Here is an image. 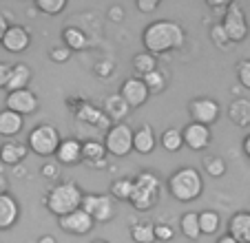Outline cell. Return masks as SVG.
Here are the masks:
<instances>
[{
	"label": "cell",
	"mask_w": 250,
	"mask_h": 243,
	"mask_svg": "<svg viewBox=\"0 0 250 243\" xmlns=\"http://www.w3.org/2000/svg\"><path fill=\"white\" fill-rule=\"evenodd\" d=\"M186 40V31L180 22L173 20H155L151 22L144 31H142V44L144 51L151 56H160V53H168L180 49Z\"/></svg>",
	"instance_id": "6da1fadb"
},
{
	"label": "cell",
	"mask_w": 250,
	"mask_h": 243,
	"mask_svg": "<svg viewBox=\"0 0 250 243\" xmlns=\"http://www.w3.org/2000/svg\"><path fill=\"white\" fill-rule=\"evenodd\" d=\"M82 197L84 192L80 190L76 182H60L56 186H51L47 190V197H44V208L51 212L53 217H64L69 212L78 210L82 206Z\"/></svg>",
	"instance_id": "7a4b0ae2"
},
{
	"label": "cell",
	"mask_w": 250,
	"mask_h": 243,
	"mask_svg": "<svg viewBox=\"0 0 250 243\" xmlns=\"http://www.w3.org/2000/svg\"><path fill=\"white\" fill-rule=\"evenodd\" d=\"M166 186H168V192H170L173 199L188 203V201H195V199L202 197L204 177L197 168H193V166H184V168L175 170V173L170 175Z\"/></svg>",
	"instance_id": "3957f363"
},
{
	"label": "cell",
	"mask_w": 250,
	"mask_h": 243,
	"mask_svg": "<svg viewBox=\"0 0 250 243\" xmlns=\"http://www.w3.org/2000/svg\"><path fill=\"white\" fill-rule=\"evenodd\" d=\"M160 192H162L160 177H155L153 173L144 170V173H140L135 179H133V195H131V201H128V203H131L135 210L146 212V210H151V208L157 206Z\"/></svg>",
	"instance_id": "277c9868"
},
{
	"label": "cell",
	"mask_w": 250,
	"mask_h": 243,
	"mask_svg": "<svg viewBox=\"0 0 250 243\" xmlns=\"http://www.w3.org/2000/svg\"><path fill=\"white\" fill-rule=\"evenodd\" d=\"M60 142H62V137L56 126H51V124H38L36 128H31V133H29L24 144H27V148L31 150V153L38 155V157H53L58 146H60Z\"/></svg>",
	"instance_id": "5b68a950"
},
{
	"label": "cell",
	"mask_w": 250,
	"mask_h": 243,
	"mask_svg": "<svg viewBox=\"0 0 250 243\" xmlns=\"http://www.w3.org/2000/svg\"><path fill=\"white\" fill-rule=\"evenodd\" d=\"M102 144L106 148V155L111 157H126L128 153H133V128L126 122L111 124L104 133Z\"/></svg>",
	"instance_id": "8992f818"
},
{
	"label": "cell",
	"mask_w": 250,
	"mask_h": 243,
	"mask_svg": "<svg viewBox=\"0 0 250 243\" xmlns=\"http://www.w3.org/2000/svg\"><path fill=\"white\" fill-rule=\"evenodd\" d=\"M219 24H222V29L226 31L228 40H230L232 44L244 42L246 38H248V31H250L248 18H246V11L241 9V5H237V2H230V5L226 7Z\"/></svg>",
	"instance_id": "52a82bcc"
},
{
	"label": "cell",
	"mask_w": 250,
	"mask_h": 243,
	"mask_svg": "<svg viewBox=\"0 0 250 243\" xmlns=\"http://www.w3.org/2000/svg\"><path fill=\"white\" fill-rule=\"evenodd\" d=\"M82 210L93 219V223H109L115 219V201L109 195H84L82 197Z\"/></svg>",
	"instance_id": "ba28073f"
},
{
	"label": "cell",
	"mask_w": 250,
	"mask_h": 243,
	"mask_svg": "<svg viewBox=\"0 0 250 243\" xmlns=\"http://www.w3.org/2000/svg\"><path fill=\"white\" fill-rule=\"evenodd\" d=\"M188 113L193 124H202V126H210L219 120V102L212 98H195L188 102Z\"/></svg>",
	"instance_id": "9c48e42d"
},
{
	"label": "cell",
	"mask_w": 250,
	"mask_h": 243,
	"mask_svg": "<svg viewBox=\"0 0 250 243\" xmlns=\"http://www.w3.org/2000/svg\"><path fill=\"white\" fill-rule=\"evenodd\" d=\"M5 108H9V111L18 113L20 117H24V115H31V113L38 111V108H40V100H38V95L33 93L31 89L11 91V93H7Z\"/></svg>",
	"instance_id": "30bf717a"
},
{
	"label": "cell",
	"mask_w": 250,
	"mask_h": 243,
	"mask_svg": "<svg viewBox=\"0 0 250 243\" xmlns=\"http://www.w3.org/2000/svg\"><path fill=\"white\" fill-rule=\"evenodd\" d=\"M118 95L128 104L131 111L133 108H140L142 104H146V100L151 98V93H148V89L144 86L142 78H126L122 82V86H120Z\"/></svg>",
	"instance_id": "8fae6325"
},
{
	"label": "cell",
	"mask_w": 250,
	"mask_h": 243,
	"mask_svg": "<svg viewBox=\"0 0 250 243\" xmlns=\"http://www.w3.org/2000/svg\"><path fill=\"white\" fill-rule=\"evenodd\" d=\"M58 225H60V230H64L66 234H76V237H82V234H89L91 230H93V219H91L89 215H86L82 208H78V210L69 212V215L60 217L58 219Z\"/></svg>",
	"instance_id": "7c38bea8"
},
{
	"label": "cell",
	"mask_w": 250,
	"mask_h": 243,
	"mask_svg": "<svg viewBox=\"0 0 250 243\" xmlns=\"http://www.w3.org/2000/svg\"><path fill=\"white\" fill-rule=\"evenodd\" d=\"M182 137H184V146H188L195 153H202V150H206L210 146L212 133H210V126H202V124H193L190 122L188 126L182 131Z\"/></svg>",
	"instance_id": "4fadbf2b"
},
{
	"label": "cell",
	"mask_w": 250,
	"mask_h": 243,
	"mask_svg": "<svg viewBox=\"0 0 250 243\" xmlns=\"http://www.w3.org/2000/svg\"><path fill=\"white\" fill-rule=\"evenodd\" d=\"M0 44L9 53H24L29 49V44H31V36H29V31L24 27H20V24H9V29H7V33Z\"/></svg>",
	"instance_id": "5bb4252c"
},
{
	"label": "cell",
	"mask_w": 250,
	"mask_h": 243,
	"mask_svg": "<svg viewBox=\"0 0 250 243\" xmlns=\"http://www.w3.org/2000/svg\"><path fill=\"white\" fill-rule=\"evenodd\" d=\"M53 157L58 159V164L60 166H78V164H82V142L76 140V137L62 140Z\"/></svg>",
	"instance_id": "9a60e30c"
},
{
	"label": "cell",
	"mask_w": 250,
	"mask_h": 243,
	"mask_svg": "<svg viewBox=\"0 0 250 243\" xmlns=\"http://www.w3.org/2000/svg\"><path fill=\"white\" fill-rule=\"evenodd\" d=\"M82 162L93 168H106L109 159H106V148L102 142L98 140H86L82 142Z\"/></svg>",
	"instance_id": "2e32d148"
},
{
	"label": "cell",
	"mask_w": 250,
	"mask_h": 243,
	"mask_svg": "<svg viewBox=\"0 0 250 243\" xmlns=\"http://www.w3.org/2000/svg\"><path fill=\"white\" fill-rule=\"evenodd\" d=\"M76 117H78V122H82V124H91V126L104 128V131L111 126L109 117L102 113V108L93 106V104H89V102H82L80 106L76 108Z\"/></svg>",
	"instance_id": "e0dca14e"
},
{
	"label": "cell",
	"mask_w": 250,
	"mask_h": 243,
	"mask_svg": "<svg viewBox=\"0 0 250 243\" xmlns=\"http://www.w3.org/2000/svg\"><path fill=\"white\" fill-rule=\"evenodd\" d=\"M237 243H250V210H239L228 221V232Z\"/></svg>",
	"instance_id": "ac0fdd59"
},
{
	"label": "cell",
	"mask_w": 250,
	"mask_h": 243,
	"mask_svg": "<svg viewBox=\"0 0 250 243\" xmlns=\"http://www.w3.org/2000/svg\"><path fill=\"white\" fill-rule=\"evenodd\" d=\"M20 219V203L16 201V197L0 195V230H11L16 225V221Z\"/></svg>",
	"instance_id": "d6986e66"
},
{
	"label": "cell",
	"mask_w": 250,
	"mask_h": 243,
	"mask_svg": "<svg viewBox=\"0 0 250 243\" xmlns=\"http://www.w3.org/2000/svg\"><path fill=\"white\" fill-rule=\"evenodd\" d=\"M157 146V137L153 131L151 124H144V126L135 128L133 131V150L140 155H151Z\"/></svg>",
	"instance_id": "ffe728a7"
},
{
	"label": "cell",
	"mask_w": 250,
	"mask_h": 243,
	"mask_svg": "<svg viewBox=\"0 0 250 243\" xmlns=\"http://www.w3.org/2000/svg\"><path fill=\"white\" fill-rule=\"evenodd\" d=\"M27 144L24 142H16V140H9L5 144L0 146V162L7 166H18L22 164L24 159H27Z\"/></svg>",
	"instance_id": "44dd1931"
},
{
	"label": "cell",
	"mask_w": 250,
	"mask_h": 243,
	"mask_svg": "<svg viewBox=\"0 0 250 243\" xmlns=\"http://www.w3.org/2000/svg\"><path fill=\"white\" fill-rule=\"evenodd\" d=\"M31 78H33V73H31V66H29V64H24V62L11 64L9 80H7L5 91H7V93H11V91L29 89V82H31Z\"/></svg>",
	"instance_id": "7402d4cb"
},
{
	"label": "cell",
	"mask_w": 250,
	"mask_h": 243,
	"mask_svg": "<svg viewBox=\"0 0 250 243\" xmlns=\"http://www.w3.org/2000/svg\"><path fill=\"white\" fill-rule=\"evenodd\" d=\"M102 113L106 117H109L111 124H120V122H126L128 113H131V108H128V104L124 102L122 98H120L118 93L115 95H109V98H104V104H102Z\"/></svg>",
	"instance_id": "603a6c76"
},
{
	"label": "cell",
	"mask_w": 250,
	"mask_h": 243,
	"mask_svg": "<svg viewBox=\"0 0 250 243\" xmlns=\"http://www.w3.org/2000/svg\"><path fill=\"white\" fill-rule=\"evenodd\" d=\"M22 128H24V117H20L18 113L9 111V108L0 111V137L11 140V137L20 135Z\"/></svg>",
	"instance_id": "cb8c5ba5"
},
{
	"label": "cell",
	"mask_w": 250,
	"mask_h": 243,
	"mask_svg": "<svg viewBox=\"0 0 250 243\" xmlns=\"http://www.w3.org/2000/svg\"><path fill=\"white\" fill-rule=\"evenodd\" d=\"M228 120L239 128L250 126V100L248 98H235L228 104Z\"/></svg>",
	"instance_id": "d4e9b609"
},
{
	"label": "cell",
	"mask_w": 250,
	"mask_h": 243,
	"mask_svg": "<svg viewBox=\"0 0 250 243\" xmlns=\"http://www.w3.org/2000/svg\"><path fill=\"white\" fill-rule=\"evenodd\" d=\"M62 42H64V47L69 49L71 53L84 51V49L89 47V36L78 27H64L62 29Z\"/></svg>",
	"instance_id": "484cf974"
},
{
	"label": "cell",
	"mask_w": 250,
	"mask_h": 243,
	"mask_svg": "<svg viewBox=\"0 0 250 243\" xmlns=\"http://www.w3.org/2000/svg\"><path fill=\"white\" fill-rule=\"evenodd\" d=\"M133 195V179L131 177H118L113 179L109 188V197L113 201H131Z\"/></svg>",
	"instance_id": "4316f807"
},
{
	"label": "cell",
	"mask_w": 250,
	"mask_h": 243,
	"mask_svg": "<svg viewBox=\"0 0 250 243\" xmlns=\"http://www.w3.org/2000/svg\"><path fill=\"white\" fill-rule=\"evenodd\" d=\"M197 219H199V232H202V234H208V237H212V234L219 232V225H222L219 212H215V210H202V212H197Z\"/></svg>",
	"instance_id": "83f0119b"
},
{
	"label": "cell",
	"mask_w": 250,
	"mask_h": 243,
	"mask_svg": "<svg viewBox=\"0 0 250 243\" xmlns=\"http://www.w3.org/2000/svg\"><path fill=\"white\" fill-rule=\"evenodd\" d=\"M155 69H157V58L155 56H151V53H146V51L133 56V71L137 73V78H144V75L153 73Z\"/></svg>",
	"instance_id": "f1b7e54d"
},
{
	"label": "cell",
	"mask_w": 250,
	"mask_h": 243,
	"mask_svg": "<svg viewBox=\"0 0 250 243\" xmlns=\"http://www.w3.org/2000/svg\"><path fill=\"white\" fill-rule=\"evenodd\" d=\"M180 232L184 234L188 241H197L199 239V219H197V212H184L180 219Z\"/></svg>",
	"instance_id": "f546056e"
},
{
	"label": "cell",
	"mask_w": 250,
	"mask_h": 243,
	"mask_svg": "<svg viewBox=\"0 0 250 243\" xmlns=\"http://www.w3.org/2000/svg\"><path fill=\"white\" fill-rule=\"evenodd\" d=\"M131 239L135 243H155V230L151 221H137L131 225Z\"/></svg>",
	"instance_id": "4dcf8cb0"
},
{
	"label": "cell",
	"mask_w": 250,
	"mask_h": 243,
	"mask_svg": "<svg viewBox=\"0 0 250 243\" xmlns=\"http://www.w3.org/2000/svg\"><path fill=\"white\" fill-rule=\"evenodd\" d=\"M157 142H160L162 148L168 150V153H177V150L184 146V137H182L180 128H166V131L160 135V140H157Z\"/></svg>",
	"instance_id": "1f68e13d"
},
{
	"label": "cell",
	"mask_w": 250,
	"mask_h": 243,
	"mask_svg": "<svg viewBox=\"0 0 250 243\" xmlns=\"http://www.w3.org/2000/svg\"><path fill=\"white\" fill-rule=\"evenodd\" d=\"M142 82H144V86L148 89V93L151 95H157V93H164L166 86H168V80H166V75L162 73L160 69H155L153 73L144 75L142 78Z\"/></svg>",
	"instance_id": "d6a6232c"
},
{
	"label": "cell",
	"mask_w": 250,
	"mask_h": 243,
	"mask_svg": "<svg viewBox=\"0 0 250 243\" xmlns=\"http://www.w3.org/2000/svg\"><path fill=\"white\" fill-rule=\"evenodd\" d=\"M204 170H206L208 177L219 179V177H224V175H226L228 166H226V162H224L222 157H215V155H210V157L204 159Z\"/></svg>",
	"instance_id": "836d02e7"
},
{
	"label": "cell",
	"mask_w": 250,
	"mask_h": 243,
	"mask_svg": "<svg viewBox=\"0 0 250 243\" xmlns=\"http://www.w3.org/2000/svg\"><path fill=\"white\" fill-rule=\"evenodd\" d=\"M36 9L44 16H58L66 9V0H36Z\"/></svg>",
	"instance_id": "e575fe53"
},
{
	"label": "cell",
	"mask_w": 250,
	"mask_h": 243,
	"mask_svg": "<svg viewBox=\"0 0 250 243\" xmlns=\"http://www.w3.org/2000/svg\"><path fill=\"white\" fill-rule=\"evenodd\" d=\"M210 40H212V44H215L217 49H222V51H226V49L232 47V42L228 40V36L222 29V24H212L210 27Z\"/></svg>",
	"instance_id": "d590c367"
},
{
	"label": "cell",
	"mask_w": 250,
	"mask_h": 243,
	"mask_svg": "<svg viewBox=\"0 0 250 243\" xmlns=\"http://www.w3.org/2000/svg\"><path fill=\"white\" fill-rule=\"evenodd\" d=\"M153 230H155V241L168 243L175 239V230L168 223H153Z\"/></svg>",
	"instance_id": "8d00e7d4"
},
{
	"label": "cell",
	"mask_w": 250,
	"mask_h": 243,
	"mask_svg": "<svg viewBox=\"0 0 250 243\" xmlns=\"http://www.w3.org/2000/svg\"><path fill=\"white\" fill-rule=\"evenodd\" d=\"M93 73L98 78H111L115 73V62L113 60H100L93 64Z\"/></svg>",
	"instance_id": "74e56055"
},
{
	"label": "cell",
	"mask_w": 250,
	"mask_h": 243,
	"mask_svg": "<svg viewBox=\"0 0 250 243\" xmlns=\"http://www.w3.org/2000/svg\"><path fill=\"white\" fill-rule=\"evenodd\" d=\"M237 80L244 89L250 91V60H241L237 64Z\"/></svg>",
	"instance_id": "f35d334b"
},
{
	"label": "cell",
	"mask_w": 250,
	"mask_h": 243,
	"mask_svg": "<svg viewBox=\"0 0 250 243\" xmlns=\"http://www.w3.org/2000/svg\"><path fill=\"white\" fill-rule=\"evenodd\" d=\"M71 56H73V53H71L69 49L64 47V44H62V47H53L51 51H49V60L58 62V64H64V62H69Z\"/></svg>",
	"instance_id": "ab89813d"
},
{
	"label": "cell",
	"mask_w": 250,
	"mask_h": 243,
	"mask_svg": "<svg viewBox=\"0 0 250 243\" xmlns=\"http://www.w3.org/2000/svg\"><path fill=\"white\" fill-rule=\"evenodd\" d=\"M40 175H42L44 179H58L60 177V164L47 162V164H42V168H40Z\"/></svg>",
	"instance_id": "60d3db41"
},
{
	"label": "cell",
	"mask_w": 250,
	"mask_h": 243,
	"mask_svg": "<svg viewBox=\"0 0 250 243\" xmlns=\"http://www.w3.org/2000/svg\"><path fill=\"white\" fill-rule=\"evenodd\" d=\"M135 7H137V11H142V14H153V11L160 7V0H137Z\"/></svg>",
	"instance_id": "b9f144b4"
},
{
	"label": "cell",
	"mask_w": 250,
	"mask_h": 243,
	"mask_svg": "<svg viewBox=\"0 0 250 243\" xmlns=\"http://www.w3.org/2000/svg\"><path fill=\"white\" fill-rule=\"evenodd\" d=\"M106 16H109L111 22H122L124 20V7L122 5H111L109 11H106Z\"/></svg>",
	"instance_id": "7bdbcfd3"
},
{
	"label": "cell",
	"mask_w": 250,
	"mask_h": 243,
	"mask_svg": "<svg viewBox=\"0 0 250 243\" xmlns=\"http://www.w3.org/2000/svg\"><path fill=\"white\" fill-rule=\"evenodd\" d=\"M9 71H11V64L9 62H0V89L7 86V80H9Z\"/></svg>",
	"instance_id": "ee69618b"
},
{
	"label": "cell",
	"mask_w": 250,
	"mask_h": 243,
	"mask_svg": "<svg viewBox=\"0 0 250 243\" xmlns=\"http://www.w3.org/2000/svg\"><path fill=\"white\" fill-rule=\"evenodd\" d=\"M206 5L210 7V9H224L226 11V7L230 5V2H228V0H206Z\"/></svg>",
	"instance_id": "f6af8a7d"
},
{
	"label": "cell",
	"mask_w": 250,
	"mask_h": 243,
	"mask_svg": "<svg viewBox=\"0 0 250 243\" xmlns=\"http://www.w3.org/2000/svg\"><path fill=\"white\" fill-rule=\"evenodd\" d=\"M7 29H9V18L5 14H0V42H2V38H5Z\"/></svg>",
	"instance_id": "bcb514c9"
},
{
	"label": "cell",
	"mask_w": 250,
	"mask_h": 243,
	"mask_svg": "<svg viewBox=\"0 0 250 243\" xmlns=\"http://www.w3.org/2000/svg\"><path fill=\"white\" fill-rule=\"evenodd\" d=\"M241 148H244V153H246V157L250 159V133L244 137V142H241Z\"/></svg>",
	"instance_id": "7dc6e473"
},
{
	"label": "cell",
	"mask_w": 250,
	"mask_h": 243,
	"mask_svg": "<svg viewBox=\"0 0 250 243\" xmlns=\"http://www.w3.org/2000/svg\"><path fill=\"white\" fill-rule=\"evenodd\" d=\"M7 188H9V182L2 173H0V195H7Z\"/></svg>",
	"instance_id": "c3c4849f"
},
{
	"label": "cell",
	"mask_w": 250,
	"mask_h": 243,
	"mask_svg": "<svg viewBox=\"0 0 250 243\" xmlns=\"http://www.w3.org/2000/svg\"><path fill=\"white\" fill-rule=\"evenodd\" d=\"M36 243H58V241H56V237H51V234H44V237H40Z\"/></svg>",
	"instance_id": "681fc988"
},
{
	"label": "cell",
	"mask_w": 250,
	"mask_h": 243,
	"mask_svg": "<svg viewBox=\"0 0 250 243\" xmlns=\"http://www.w3.org/2000/svg\"><path fill=\"white\" fill-rule=\"evenodd\" d=\"M215 243H237V241H235V239L230 237V234H224V237H219V239H217V241H215Z\"/></svg>",
	"instance_id": "f907efd6"
},
{
	"label": "cell",
	"mask_w": 250,
	"mask_h": 243,
	"mask_svg": "<svg viewBox=\"0 0 250 243\" xmlns=\"http://www.w3.org/2000/svg\"><path fill=\"white\" fill-rule=\"evenodd\" d=\"M91 243H109V241H104V239H98V241H91Z\"/></svg>",
	"instance_id": "816d5d0a"
},
{
	"label": "cell",
	"mask_w": 250,
	"mask_h": 243,
	"mask_svg": "<svg viewBox=\"0 0 250 243\" xmlns=\"http://www.w3.org/2000/svg\"><path fill=\"white\" fill-rule=\"evenodd\" d=\"M190 243H197V241H190Z\"/></svg>",
	"instance_id": "f5cc1de1"
}]
</instances>
